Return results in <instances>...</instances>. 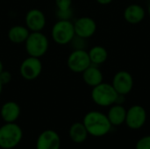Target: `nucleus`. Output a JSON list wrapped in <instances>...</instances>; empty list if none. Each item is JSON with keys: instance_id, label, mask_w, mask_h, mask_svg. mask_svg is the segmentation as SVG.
<instances>
[{"instance_id": "nucleus-7", "label": "nucleus", "mask_w": 150, "mask_h": 149, "mask_svg": "<svg viewBox=\"0 0 150 149\" xmlns=\"http://www.w3.org/2000/svg\"><path fill=\"white\" fill-rule=\"evenodd\" d=\"M42 72V62L40 58L29 56L25 58L20 64L19 73L26 81H33L37 79Z\"/></svg>"}, {"instance_id": "nucleus-10", "label": "nucleus", "mask_w": 150, "mask_h": 149, "mask_svg": "<svg viewBox=\"0 0 150 149\" xmlns=\"http://www.w3.org/2000/svg\"><path fill=\"white\" fill-rule=\"evenodd\" d=\"M35 147L36 149H60V135L54 130H45L38 136Z\"/></svg>"}, {"instance_id": "nucleus-24", "label": "nucleus", "mask_w": 150, "mask_h": 149, "mask_svg": "<svg viewBox=\"0 0 150 149\" xmlns=\"http://www.w3.org/2000/svg\"><path fill=\"white\" fill-rule=\"evenodd\" d=\"M11 74L10 71L8 70H3L1 73H0V82L2 83L3 85H5V84H8L11 81Z\"/></svg>"}, {"instance_id": "nucleus-26", "label": "nucleus", "mask_w": 150, "mask_h": 149, "mask_svg": "<svg viewBox=\"0 0 150 149\" xmlns=\"http://www.w3.org/2000/svg\"><path fill=\"white\" fill-rule=\"evenodd\" d=\"M3 70H4V65H3V62H2V61L0 60V73H1Z\"/></svg>"}, {"instance_id": "nucleus-16", "label": "nucleus", "mask_w": 150, "mask_h": 149, "mask_svg": "<svg viewBox=\"0 0 150 149\" xmlns=\"http://www.w3.org/2000/svg\"><path fill=\"white\" fill-rule=\"evenodd\" d=\"M106 115L112 126H120L125 123L127 110L123 106V105L114 104L110 106V109Z\"/></svg>"}, {"instance_id": "nucleus-2", "label": "nucleus", "mask_w": 150, "mask_h": 149, "mask_svg": "<svg viewBox=\"0 0 150 149\" xmlns=\"http://www.w3.org/2000/svg\"><path fill=\"white\" fill-rule=\"evenodd\" d=\"M22 128L14 123H5L0 126V148L12 149L22 141Z\"/></svg>"}, {"instance_id": "nucleus-15", "label": "nucleus", "mask_w": 150, "mask_h": 149, "mask_svg": "<svg viewBox=\"0 0 150 149\" xmlns=\"http://www.w3.org/2000/svg\"><path fill=\"white\" fill-rule=\"evenodd\" d=\"M83 82L90 87H95L99 83H103L104 76L102 71L97 65L91 64L89 66L83 73Z\"/></svg>"}, {"instance_id": "nucleus-12", "label": "nucleus", "mask_w": 150, "mask_h": 149, "mask_svg": "<svg viewBox=\"0 0 150 149\" xmlns=\"http://www.w3.org/2000/svg\"><path fill=\"white\" fill-rule=\"evenodd\" d=\"M74 28L76 35L87 40L96 32L97 24L93 18L84 16L77 18L74 22Z\"/></svg>"}, {"instance_id": "nucleus-25", "label": "nucleus", "mask_w": 150, "mask_h": 149, "mask_svg": "<svg viewBox=\"0 0 150 149\" xmlns=\"http://www.w3.org/2000/svg\"><path fill=\"white\" fill-rule=\"evenodd\" d=\"M98 4H102V5H106V4H111L113 0H96Z\"/></svg>"}, {"instance_id": "nucleus-8", "label": "nucleus", "mask_w": 150, "mask_h": 149, "mask_svg": "<svg viewBox=\"0 0 150 149\" xmlns=\"http://www.w3.org/2000/svg\"><path fill=\"white\" fill-rule=\"evenodd\" d=\"M147 121V112L139 105H134L127 110L125 123L130 129L137 130L142 128Z\"/></svg>"}, {"instance_id": "nucleus-1", "label": "nucleus", "mask_w": 150, "mask_h": 149, "mask_svg": "<svg viewBox=\"0 0 150 149\" xmlns=\"http://www.w3.org/2000/svg\"><path fill=\"white\" fill-rule=\"evenodd\" d=\"M83 123L89 135L93 137H103L109 133L112 127L107 115L98 111L87 112L83 117Z\"/></svg>"}, {"instance_id": "nucleus-28", "label": "nucleus", "mask_w": 150, "mask_h": 149, "mask_svg": "<svg viewBox=\"0 0 150 149\" xmlns=\"http://www.w3.org/2000/svg\"><path fill=\"white\" fill-rule=\"evenodd\" d=\"M148 13H149V15L150 17V4H149V7H148Z\"/></svg>"}, {"instance_id": "nucleus-6", "label": "nucleus", "mask_w": 150, "mask_h": 149, "mask_svg": "<svg viewBox=\"0 0 150 149\" xmlns=\"http://www.w3.org/2000/svg\"><path fill=\"white\" fill-rule=\"evenodd\" d=\"M91 65L89 54L85 49H74L67 59V66L74 73L82 74Z\"/></svg>"}, {"instance_id": "nucleus-11", "label": "nucleus", "mask_w": 150, "mask_h": 149, "mask_svg": "<svg viewBox=\"0 0 150 149\" xmlns=\"http://www.w3.org/2000/svg\"><path fill=\"white\" fill-rule=\"evenodd\" d=\"M46 16L40 9L29 10L25 17V26L30 32H41L46 25Z\"/></svg>"}, {"instance_id": "nucleus-18", "label": "nucleus", "mask_w": 150, "mask_h": 149, "mask_svg": "<svg viewBox=\"0 0 150 149\" xmlns=\"http://www.w3.org/2000/svg\"><path fill=\"white\" fill-rule=\"evenodd\" d=\"M69 135L73 142L79 144L86 141L89 133L83 122H75L69 127Z\"/></svg>"}, {"instance_id": "nucleus-20", "label": "nucleus", "mask_w": 150, "mask_h": 149, "mask_svg": "<svg viewBox=\"0 0 150 149\" xmlns=\"http://www.w3.org/2000/svg\"><path fill=\"white\" fill-rule=\"evenodd\" d=\"M70 44L74 49H85L86 47V39L81 38L77 35H75Z\"/></svg>"}, {"instance_id": "nucleus-17", "label": "nucleus", "mask_w": 150, "mask_h": 149, "mask_svg": "<svg viewBox=\"0 0 150 149\" xmlns=\"http://www.w3.org/2000/svg\"><path fill=\"white\" fill-rule=\"evenodd\" d=\"M30 33L29 29L25 25H16L11 26L8 31V39L14 44L25 43Z\"/></svg>"}, {"instance_id": "nucleus-3", "label": "nucleus", "mask_w": 150, "mask_h": 149, "mask_svg": "<svg viewBox=\"0 0 150 149\" xmlns=\"http://www.w3.org/2000/svg\"><path fill=\"white\" fill-rule=\"evenodd\" d=\"M49 41L41 32H30L25 41V48L29 56L40 58L48 50Z\"/></svg>"}, {"instance_id": "nucleus-19", "label": "nucleus", "mask_w": 150, "mask_h": 149, "mask_svg": "<svg viewBox=\"0 0 150 149\" xmlns=\"http://www.w3.org/2000/svg\"><path fill=\"white\" fill-rule=\"evenodd\" d=\"M88 54H89V57H90L91 64H94L97 66L105 62L108 58V52L102 46H95L91 47L88 51Z\"/></svg>"}, {"instance_id": "nucleus-9", "label": "nucleus", "mask_w": 150, "mask_h": 149, "mask_svg": "<svg viewBox=\"0 0 150 149\" xmlns=\"http://www.w3.org/2000/svg\"><path fill=\"white\" fill-rule=\"evenodd\" d=\"M112 85L118 94L126 96L129 94L134 88L133 76L126 70L118 71L112 78Z\"/></svg>"}, {"instance_id": "nucleus-22", "label": "nucleus", "mask_w": 150, "mask_h": 149, "mask_svg": "<svg viewBox=\"0 0 150 149\" xmlns=\"http://www.w3.org/2000/svg\"><path fill=\"white\" fill-rule=\"evenodd\" d=\"M135 149H150V135L142 137L136 142Z\"/></svg>"}, {"instance_id": "nucleus-27", "label": "nucleus", "mask_w": 150, "mask_h": 149, "mask_svg": "<svg viewBox=\"0 0 150 149\" xmlns=\"http://www.w3.org/2000/svg\"><path fill=\"white\" fill-rule=\"evenodd\" d=\"M3 87H4V85H3L2 83L0 82V95H1V93H2V91H3Z\"/></svg>"}, {"instance_id": "nucleus-4", "label": "nucleus", "mask_w": 150, "mask_h": 149, "mask_svg": "<svg viewBox=\"0 0 150 149\" xmlns=\"http://www.w3.org/2000/svg\"><path fill=\"white\" fill-rule=\"evenodd\" d=\"M118 92L114 90L113 86L107 83H101L92 88L91 99L98 106L109 107L116 103Z\"/></svg>"}, {"instance_id": "nucleus-14", "label": "nucleus", "mask_w": 150, "mask_h": 149, "mask_svg": "<svg viewBox=\"0 0 150 149\" xmlns=\"http://www.w3.org/2000/svg\"><path fill=\"white\" fill-rule=\"evenodd\" d=\"M146 16V11L144 8L137 4H133L128 6L124 11L125 20L131 25H137L141 23Z\"/></svg>"}, {"instance_id": "nucleus-21", "label": "nucleus", "mask_w": 150, "mask_h": 149, "mask_svg": "<svg viewBox=\"0 0 150 149\" xmlns=\"http://www.w3.org/2000/svg\"><path fill=\"white\" fill-rule=\"evenodd\" d=\"M56 16L60 20H70L73 16V11L71 8L67 10H57Z\"/></svg>"}, {"instance_id": "nucleus-23", "label": "nucleus", "mask_w": 150, "mask_h": 149, "mask_svg": "<svg viewBox=\"0 0 150 149\" xmlns=\"http://www.w3.org/2000/svg\"><path fill=\"white\" fill-rule=\"evenodd\" d=\"M57 10H67L71 8L72 0H55Z\"/></svg>"}, {"instance_id": "nucleus-5", "label": "nucleus", "mask_w": 150, "mask_h": 149, "mask_svg": "<svg viewBox=\"0 0 150 149\" xmlns=\"http://www.w3.org/2000/svg\"><path fill=\"white\" fill-rule=\"evenodd\" d=\"M74 23L70 20H60L58 19L52 27L51 36L53 40L61 46L68 45L71 42L75 37Z\"/></svg>"}, {"instance_id": "nucleus-13", "label": "nucleus", "mask_w": 150, "mask_h": 149, "mask_svg": "<svg viewBox=\"0 0 150 149\" xmlns=\"http://www.w3.org/2000/svg\"><path fill=\"white\" fill-rule=\"evenodd\" d=\"M21 113L20 106L14 101L5 102L0 109V116L5 123H14Z\"/></svg>"}]
</instances>
